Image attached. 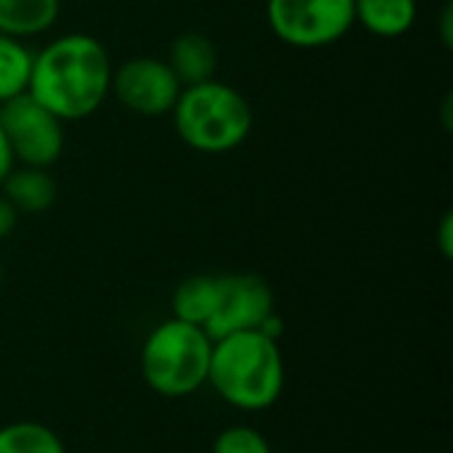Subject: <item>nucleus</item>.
Returning a JSON list of instances; mask_svg holds the SVG:
<instances>
[{
    "label": "nucleus",
    "mask_w": 453,
    "mask_h": 453,
    "mask_svg": "<svg viewBox=\"0 0 453 453\" xmlns=\"http://www.w3.org/2000/svg\"><path fill=\"white\" fill-rule=\"evenodd\" d=\"M0 453H66L61 438L37 422H13L0 427Z\"/></svg>",
    "instance_id": "2eb2a0df"
},
{
    "label": "nucleus",
    "mask_w": 453,
    "mask_h": 453,
    "mask_svg": "<svg viewBox=\"0 0 453 453\" xmlns=\"http://www.w3.org/2000/svg\"><path fill=\"white\" fill-rule=\"evenodd\" d=\"M178 138L199 154H228L239 149L255 125L250 101L223 80L186 85L170 111Z\"/></svg>",
    "instance_id": "7ed1b4c3"
},
{
    "label": "nucleus",
    "mask_w": 453,
    "mask_h": 453,
    "mask_svg": "<svg viewBox=\"0 0 453 453\" xmlns=\"http://www.w3.org/2000/svg\"><path fill=\"white\" fill-rule=\"evenodd\" d=\"M35 53L24 40L0 32V104L27 93Z\"/></svg>",
    "instance_id": "4468645a"
},
{
    "label": "nucleus",
    "mask_w": 453,
    "mask_h": 453,
    "mask_svg": "<svg viewBox=\"0 0 453 453\" xmlns=\"http://www.w3.org/2000/svg\"><path fill=\"white\" fill-rule=\"evenodd\" d=\"M0 130L16 165L48 170L64 151V122L29 93L0 104Z\"/></svg>",
    "instance_id": "423d86ee"
},
{
    "label": "nucleus",
    "mask_w": 453,
    "mask_h": 453,
    "mask_svg": "<svg viewBox=\"0 0 453 453\" xmlns=\"http://www.w3.org/2000/svg\"><path fill=\"white\" fill-rule=\"evenodd\" d=\"M417 0H353L356 24L385 40L411 32V27L417 24Z\"/></svg>",
    "instance_id": "9b49d317"
},
{
    "label": "nucleus",
    "mask_w": 453,
    "mask_h": 453,
    "mask_svg": "<svg viewBox=\"0 0 453 453\" xmlns=\"http://www.w3.org/2000/svg\"><path fill=\"white\" fill-rule=\"evenodd\" d=\"M111 72L114 64L98 37L66 32L35 53L27 93L61 122H80L109 98Z\"/></svg>",
    "instance_id": "f257e3e1"
},
{
    "label": "nucleus",
    "mask_w": 453,
    "mask_h": 453,
    "mask_svg": "<svg viewBox=\"0 0 453 453\" xmlns=\"http://www.w3.org/2000/svg\"><path fill=\"white\" fill-rule=\"evenodd\" d=\"M271 32L292 48L319 50L340 42L353 27V0H265Z\"/></svg>",
    "instance_id": "39448f33"
},
{
    "label": "nucleus",
    "mask_w": 453,
    "mask_h": 453,
    "mask_svg": "<svg viewBox=\"0 0 453 453\" xmlns=\"http://www.w3.org/2000/svg\"><path fill=\"white\" fill-rule=\"evenodd\" d=\"M218 305V276H188L173 295V313L178 321L207 326Z\"/></svg>",
    "instance_id": "ddd939ff"
},
{
    "label": "nucleus",
    "mask_w": 453,
    "mask_h": 453,
    "mask_svg": "<svg viewBox=\"0 0 453 453\" xmlns=\"http://www.w3.org/2000/svg\"><path fill=\"white\" fill-rule=\"evenodd\" d=\"M453 19V11H451V5H446L443 8V16H441V29H443V45L446 48H451V42H453V35H451V21Z\"/></svg>",
    "instance_id": "aec40b11"
},
{
    "label": "nucleus",
    "mask_w": 453,
    "mask_h": 453,
    "mask_svg": "<svg viewBox=\"0 0 453 453\" xmlns=\"http://www.w3.org/2000/svg\"><path fill=\"white\" fill-rule=\"evenodd\" d=\"M61 13V0H0V32L16 40L45 35Z\"/></svg>",
    "instance_id": "f8f14e48"
},
{
    "label": "nucleus",
    "mask_w": 453,
    "mask_h": 453,
    "mask_svg": "<svg viewBox=\"0 0 453 453\" xmlns=\"http://www.w3.org/2000/svg\"><path fill=\"white\" fill-rule=\"evenodd\" d=\"M16 223H19V212L13 210V204L0 194V239H5V236H11L13 234V228H16Z\"/></svg>",
    "instance_id": "f3484780"
},
{
    "label": "nucleus",
    "mask_w": 453,
    "mask_h": 453,
    "mask_svg": "<svg viewBox=\"0 0 453 453\" xmlns=\"http://www.w3.org/2000/svg\"><path fill=\"white\" fill-rule=\"evenodd\" d=\"M271 313H273V292L263 276L223 273L218 276V305L204 332L215 342L236 332L260 329V324Z\"/></svg>",
    "instance_id": "6e6552de"
},
{
    "label": "nucleus",
    "mask_w": 453,
    "mask_h": 453,
    "mask_svg": "<svg viewBox=\"0 0 453 453\" xmlns=\"http://www.w3.org/2000/svg\"><path fill=\"white\" fill-rule=\"evenodd\" d=\"M0 287H3V263H0Z\"/></svg>",
    "instance_id": "412c9836"
},
{
    "label": "nucleus",
    "mask_w": 453,
    "mask_h": 453,
    "mask_svg": "<svg viewBox=\"0 0 453 453\" xmlns=\"http://www.w3.org/2000/svg\"><path fill=\"white\" fill-rule=\"evenodd\" d=\"M167 66L178 77V82L186 85H199L215 77L218 69V48L215 42L202 35V32H183L170 42L167 50Z\"/></svg>",
    "instance_id": "1a4fd4ad"
},
{
    "label": "nucleus",
    "mask_w": 453,
    "mask_h": 453,
    "mask_svg": "<svg viewBox=\"0 0 453 453\" xmlns=\"http://www.w3.org/2000/svg\"><path fill=\"white\" fill-rule=\"evenodd\" d=\"M207 382L236 409L260 411L273 406L284 390V358L279 342L257 329L215 340Z\"/></svg>",
    "instance_id": "f03ea898"
},
{
    "label": "nucleus",
    "mask_w": 453,
    "mask_h": 453,
    "mask_svg": "<svg viewBox=\"0 0 453 453\" xmlns=\"http://www.w3.org/2000/svg\"><path fill=\"white\" fill-rule=\"evenodd\" d=\"M16 167V159H13V151H11V146H8V141H5V135H3V130H0V183L8 178V173Z\"/></svg>",
    "instance_id": "6ab92c4d"
},
{
    "label": "nucleus",
    "mask_w": 453,
    "mask_h": 453,
    "mask_svg": "<svg viewBox=\"0 0 453 453\" xmlns=\"http://www.w3.org/2000/svg\"><path fill=\"white\" fill-rule=\"evenodd\" d=\"M438 247L443 252L446 260H451L453 255V215L446 212L443 220H441V228H438Z\"/></svg>",
    "instance_id": "a211bd4d"
},
{
    "label": "nucleus",
    "mask_w": 453,
    "mask_h": 453,
    "mask_svg": "<svg viewBox=\"0 0 453 453\" xmlns=\"http://www.w3.org/2000/svg\"><path fill=\"white\" fill-rule=\"evenodd\" d=\"M212 453H273L268 441L252 430V427H228L223 430L215 443H212Z\"/></svg>",
    "instance_id": "dca6fc26"
},
{
    "label": "nucleus",
    "mask_w": 453,
    "mask_h": 453,
    "mask_svg": "<svg viewBox=\"0 0 453 453\" xmlns=\"http://www.w3.org/2000/svg\"><path fill=\"white\" fill-rule=\"evenodd\" d=\"M212 340L202 326L170 319L157 326L141 350V372L146 385L165 398H186L196 393L210 374Z\"/></svg>",
    "instance_id": "20e7f679"
},
{
    "label": "nucleus",
    "mask_w": 453,
    "mask_h": 453,
    "mask_svg": "<svg viewBox=\"0 0 453 453\" xmlns=\"http://www.w3.org/2000/svg\"><path fill=\"white\" fill-rule=\"evenodd\" d=\"M183 85L165 58L135 56L111 72V93L127 111L141 117H165L173 111Z\"/></svg>",
    "instance_id": "0eeeda50"
},
{
    "label": "nucleus",
    "mask_w": 453,
    "mask_h": 453,
    "mask_svg": "<svg viewBox=\"0 0 453 453\" xmlns=\"http://www.w3.org/2000/svg\"><path fill=\"white\" fill-rule=\"evenodd\" d=\"M0 191L3 196L13 204V210L21 215H40L45 210L53 207L56 202V194H58V186L53 180V175L42 167H24V165H16L8 178L0 183Z\"/></svg>",
    "instance_id": "9d476101"
}]
</instances>
